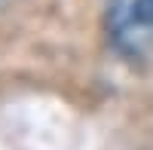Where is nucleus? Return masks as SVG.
Here are the masks:
<instances>
[{"mask_svg":"<svg viewBox=\"0 0 153 150\" xmlns=\"http://www.w3.org/2000/svg\"><path fill=\"white\" fill-rule=\"evenodd\" d=\"M104 25L110 43L123 55H153V0H107Z\"/></svg>","mask_w":153,"mask_h":150,"instance_id":"nucleus-1","label":"nucleus"}]
</instances>
